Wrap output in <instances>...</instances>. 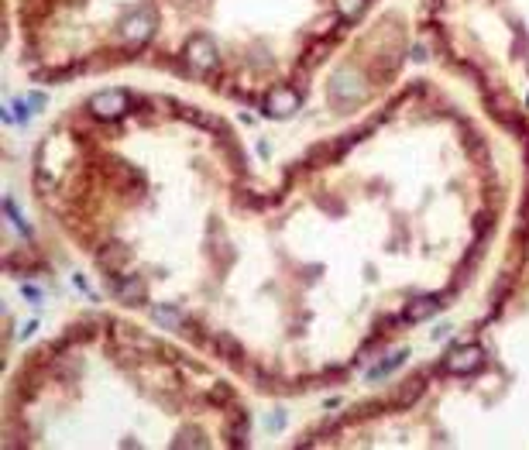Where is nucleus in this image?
Wrapping results in <instances>:
<instances>
[{"label":"nucleus","mask_w":529,"mask_h":450,"mask_svg":"<svg viewBox=\"0 0 529 450\" xmlns=\"http://www.w3.org/2000/svg\"><path fill=\"white\" fill-rule=\"evenodd\" d=\"M334 96L341 103H357L364 96V76L357 69H351V66L337 69V76H334Z\"/></svg>","instance_id":"20e7f679"},{"label":"nucleus","mask_w":529,"mask_h":450,"mask_svg":"<svg viewBox=\"0 0 529 450\" xmlns=\"http://www.w3.org/2000/svg\"><path fill=\"white\" fill-rule=\"evenodd\" d=\"M423 388H427V381H423L420 375H416V378H409V381L402 385V392L395 395V406H399V409H406V406H413V402H416V399L423 395Z\"/></svg>","instance_id":"9b49d317"},{"label":"nucleus","mask_w":529,"mask_h":450,"mask_svg":"<svg viewBox=\"0 0 529 450\" xmlns=\"http://www.w3.org/2000/svg\"><path fill=\"white\" fill-rule=\"evenodd\" d=\"M182 117H186V120H192L196 127L213 131V134H224V131H227V124H224L217 114H206V110H189V107H186V110H182Z\"/></svg>","instance_id":"9d476101"},{"label":"nucleus","mask_w":529,"mask_h":450,"mask_svg":"<svg viewBox=\"0 0 529 450\" xmlns=\"http://www.w3.org/2000/svg\"><path fill=\"white\" fill-rule=\"evenodd\" d=\"M402 358H406V351H399V354H392V358H388V361H382V364H378V368L371 371V378H382L385 371H392V368H395V364H399V361H402Z\"/></svg>","instance_id":"dca6fc26"},{"label":"nucleus","mask_w":529,"mask_h":450,"mask_svg":"<svg viewBox=\"0 0 529 450\" xmlns=\"http://www.w3.org/2000/svg\"><path fill=\"white\" fill-rule=\"evenodd\" d=\"M481 364H485V354H481V348H474V344L457 348L450 358L443 361V368H447L450 375H474V371H481Z\"/></svg>","instance_id":"39448f33"},{"label":"nucleus","mask_w":529,"mask_h":450,"mask_svg":"<svg viewBox=\"0 0 529 450\" xmlns=\"http://www.w3.org/2000/svg\"><path fill=\"white\" fill-rule=\"evenodd\" d=\"M217 45L206 38V35H196V38H189V45H186V62L196 69V73H210L213 66H217Z\"/></svg>","instance_id":"7ed1b4c3"},{"label":"nucleus","mask_w":529,"mask_h":450,"mask_svg":"<svg viewBox=\"0 0 529 450\" xmlns=\"http://www.w3.org/2000/svg\"><path fill=\"white\" fill-rule=\"evenodd\" d=\"M127 262H131V251L120 248V244H103V248H96V265L103 271H110V275H117V269H124Z\"/></svg>","instance_id":"6e6552de"},{"label":"nucleus","mask_w":529,"mask_h":450,"mask_svg":"<svg viewBox=\"0 0 529 450\" xmlns=\"http://www.w3.org/2000/svg\"><path fill=\"white\" fill-rule=\"evenodd\" d=\"M299 110V93L292 87H275L264 96V114L268 117H292Z\"/></svg>","instance_id":"423d86ee"},{"label":"nucleus","mask_w":529,"mask_h":450,"mask_svg":"<svg viewBox=\"0 0 529 450\" xmlns=\"http://www.w3.org/2000/svg\"><path fill=\"white\" fill-rule=\"evenodd\" d=\"M152 316H155V323H162L165 330H179V327H182V313L172 309V306H152Z\"/></svg>","instance_id":"f8f14e48"},{"label":"nucleus","mask_w":529,"mask_h":450,"mask_svg":"<svg viewBox=\"0 0 529 450\" xmlns=\"http://www.w3.org/2000/svg\"><path fill=\"white\" fill-rule=\"evenodd\" d=\"M110 292L117 296V303H127V306H138V303H145V278H138V275H124V278H114L110 282Z\"/></svg>","instance_id":"0eeeda50"},{"label":"nucleus","mask_w":529,"mask_h":450,"mask_svg":"<svg viewBox=\"0 0 529 450\" xmlns=\"http://www.w3.org/2000/svg\"><path fill=\"white\" fill-rule=\"evenodd\" d=\"M152 31H155V10L152 7H138L120 21V38L127 45H145L152 38Z\"/></svg>","instance_id":"f257e3e1"},{"label":"nucleus","mask_w":529,"mask_h":450,"mask_svg":"<svg viewBox=\"0 0 529 450\" xmlns=\"http://www.w3.org/2000/svg\"><path fill=\"white\" fill-rule=\"evenodd\" d=\"M231 399V388L227 385H213L210 388V402H227Z\"/></svg>","instance_id":"f3484780"},{"label":"nucleus","mask_w":529,"mask_h":450,"mask_svg":"<svg viewBox=\"0 0 529 450\" xmlns=\"http://www.w3.org/2000/svg\"><path fill=\"white\" fill-rule=\"evenodd\" d=\"M3 213H7L10 220H14V227H17V231H24V234H28V224H24V217L17 213V206H14V199H3Z\"/></svg>","instance_id":"2eb2a0df"},{"label":"nucleus","mask_w":529,"mask_h":450,"mask_svg":"<svg viewBox=\"0 0 529 450\" xmlns=\"http://www.w3.org/2000/svg\"><path fill=\"white\" fill-rule=\"evenodd\" d=\"M203 440H196V433H182L179 440H172V447H199Z\"/></svg>","instance_id":"a211bd4d"},{"label":"nucleus","mask_w":529,"mask_h":450,"mask_svg":"<svg viewBox=\"0 0 529 450\" xmlns=\"http://www.w3.org/2000/svg\"><path fill=\"white\" fill-rule=\"evenodd\" d=\"M440 309V296H420L406 306V320L409 323H420V320H430L433 313Z\"/></svg>","instance_id":"1a4fd4ad"},{"label":"nucleus","mask_w":529,"mask_h":450,"mask_svg":"<svg viewBox=\"0 0 529 450\" xmlns=\"http://www.w3.org/2000/svg\"><path fill=\"white\" fill-rule=\"evenodd\" d=\"M24 296H28V299H35V303H38V299H42V289H35V285H24Z\"/></svg>","instance_id":"aec40b11"},{"label":"nucleus","mask_w":529,"mask_h":450,"mask_svg":"<svg viewBox=\"0 0 529 450\" xmlns=\"http://www.w3.org/2000/svg\"><path fill=\"white\" fill-rule=\"evenodd\" d=\"M127 110V93L124 90H103L96 96H89V114L96 120H117Z\"/></svg>","instance_id":"f03ea898"},{"label":"nucleus","mask_w":529,"mask_h":450,"mask_svg":"<svg viewBox=\"0 0 529 450\" xmlns=\"http://www.w3.org/2000/svg\"><path fill=\"white\" fill-rule=\"evenodd\" d=\"M28 107L31 110H42L45 107V93H28Z\"/></svg>","instance_id":"6ab92c4d"},{"label":"nucleus","mask_w":529,"mask_h":450,"mask_svg":"<svg viewBox=\"0 0 529 450\" xmlns=\"http://www.w3.org/2000/svg\"><path fill=\"white\" fill-rule=\"evenodd\" d=\"M217 348H220L224 354H234V358H241V344H237L231 334H220V337H217Z\"/></svg>","instance_id":"4468645a"},{"label":"nucleus","mask_w":529,"mask_h":450,"mask_svg":"<svg viewBox=\"0 0 529 450\" xmlns=\"http://www.w3.org/2000/svg\"><path fill=\"white\" fill-rule=\"evenodd\" d=\"M361 7H364V0H337V14H341L344 21H354V17L361 14Z\"/></svg>","instance_id":"ddd939ff"}]
</instances>
